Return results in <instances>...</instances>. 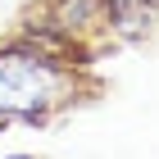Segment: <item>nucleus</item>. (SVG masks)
Here are the masks:
<instances>
[{
  "label": "nucleus",
  "mask_w": 159,
  "mask_h": 159,
  "mask_svg": "<svg viewBox=\"0 0 159 159\" xmlns=\"http://www.w3.org/2000/svg\"><path fill=\"white\" fill-rule=\"evenodd\" d=\"M105 14H109V23L118 27V32H141V27L150 23L159 14V0H105Z\"/></svg>",
  "instance_id": "2"
},
{
  "label": "nucleus",
  "mask_w": 159,
  "mask_h": 159,
  "mask_svg": "<svg viewBox=\"0 0 159 159\" xmlns=\"http://www.w3.org/2000/svg\"><path fill=\"white\" fill-rule=\"evenodd\" d=\"M5 159H32V155H5Z\"/></svg>",
  "instance_id": "3"
},
{
  "label": "nucleus",
  "mask_w": 159,
  "mask_h": 159,
  "mask_svg": "<svg viewBox=\"0 0 159 159\" xmlns=\"http://www.w3.org/2000/svg\"><path fill=\"white\" fill-rule=\"evenodd\" d=\"M77 96L73 64L55 55L46 41H9L0 46V127L27 123L41 127Z\"/></svg>",
  "instance_id": "1"
}]
</instances>
